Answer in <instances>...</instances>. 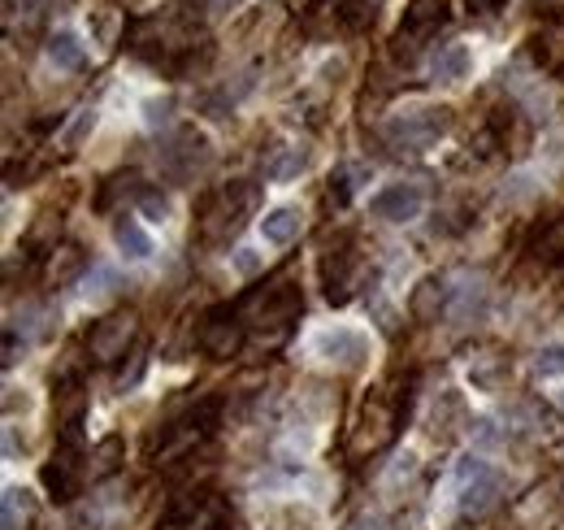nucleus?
<instances>
[{
    "label": "nucleus",
    "instance_id": "9",
    "mask_svg": "<svg viewBox=\"0 0 564 530\" xmlns=\"http://www.w3.org/2000/svg\"><path fill=\"white\" fill-rule=\"evenodd\" d=\"M209 139L200 131H179L165 148H161V170L170 178H196L205 165H209Z\"/></svg>",
    "mask_w": 564,
    "mask_h": 530
},
{
    "label": "nucleus",
    "instance_id": "26",
    "mask_svg": "<svg viewBox=\"0 0 564 530\" xmlns=\"http://www.w3.org/2000/svg\"><path fill=\"white\" fill-rule=\"evenodd\" d=\"M170 122H174V104H170L165 96L144 100V126H148V131H165Z\"/></svg>",
    "mask_w": 564,
    "mask_h": 530
},
{
    "label": "nucleus",
    "instance_id": "3",
    "mask_svg": "<svg viewBox=\"0 0 564 530\" xmlns=\"http://www.w3.org/2000/svg\"><path fill=\"white\" fill-rule=\"evenodd\" d=\"M504 496V474L495 466H487L482 457H461L456 466V509L465 518H487Z\"/></svg>",
    "mask_w": 564,
    "mask_h": 530
},
{
    "label": "nucleus",
    "instance_id": "4",
    "mask_svg": "<svg viewBox=\"0 0 564 530\" xmlns=\"http://www.w3.org/2000/svg\"><path fill=\"white\" fill-rule=\"evenodd\" d=\"M308 348H312L317 361H326L334 370H360L369 361V353H373L369 335L356 331V326H326V331H317L308 340Z\"/></svg>",
    "mask_w": 564,
    "mask_h": 530
},
{
    "label": "nucleus",
    "instance_id": "8",
    "mask_svg": "<svg viewBox=\"0 0 564 530\" xmlns=\"http://www.w3.org/2000/svg\"><path fill=\"white\" fill-rule=\"evenodd\" d=\"M487 305H491V287L482 274H456L447 283V318L456 326H474L487 318Z\"/></svg>",
    "mask_w": 564,
    "mask_h": 530
},
{
    "label": "nucleus",
    "instance_id": "28",
    "mask_svg": "<svg viewBox=\"0 0 564 530\" xmlns=\"http://www.w3.org/2000/svg\"><path fill=\"white\" fill-rule=\"evenodd\" d=\"M122 13L113 9V4H100V9H91V17H87V26H91V35L100 39V44H113V22H118Z\"/></svg>",
    "mask_w": 564,
    "mask_h": 530
},
{
    "label": "nucleus",
    "instance_id": "12",
    "mask_svg": "<svg viewBox=\"0 0 564 530\" xmlns=\"http://www.w3.org/2000/svg\"><path fill=\"white\" fill-rule=\"evenodd\" d=\"M244 348V322L235 313H209L200 326V353L213 361H231Z\"/></svg>",
    "mask_w": 564,
    "mask_h": 530
},
{
    "label": "nucleus",
    "instance_id": "20",
    "mask_svg": "<svg viewBox=\"0 0 564 530\" xmlns=\"http://www.w3.org/2000/svg\"><path fill=\"white\" fill-rule=\"evenodd\" d=\"M308 161H312V148H304V144H295V148H282L279 161H270L266 178H270V183H291V178H299V174L308 170Z\"/></svg>",
    "mask_w": 564,
    "mask_h": 530
},
{
    "label": "nucleus",
    "instance_id": "1",
    "mask_svg": "<svg viewBox=\"0 0 564 530\" xmlns=\"http://www.w3.org/2000/svg\"><path fill=\"white\" fill-rule=\"evenodd\" d=\"M447 131H452V109L447 104H413V109L391 113L387 126H382V135H387V144L395 152H426Z\"/></svg>",
    "mask_w": 564,
    "mask_h": 530
},
{
    "label": "nucleus",
    "instance_id": "27",
    "mask_svg": "<svg viewBox=\"0 0 564 530\" xmlns=\"http://www.w3.org/2000/svg\"><path fill=\"white\" fill-rule=\"evenodd\" d=\"M504 374H508V370H504L500 361H482V366H474V370H469V383H474L478 392H500Z\"/></svg>",
    "mask_w": 564,
    "mask_h": 530
},
{
    "label": "nucleus",
    "instance_id": "31",
    "mask_svg": "<svg viewBox=\"0 0 564 530\" xmlns=\"http://www.w3.org/2000/svg\"><path fill=\"white\" fill-rule=\"evenodd\" d=\"M96 126V109H78V118H74V126L65 131V148H78L83 144V135Z\"/></svg>",
    "mask_w": 564,
    "mask_h": 530
},
{
    "label": "nucleus",
    "instance_id": "15",
    "mask_svg": "<svg viewBox=\"0 0 564 530\" xmlns=\"http://www.w3.org/2000/svg\"><path fill=\"white\" fill-rule=\"evenodd\" d=\"M299 231H304V213H299V205H274V209H266V213H261V239H266L270 248H286V244H295V239H299Z\"/></svg>",
    "mask_w": 564,
    "mask_h": 530
},
{
    "label": "nucleus",
    "instance_id": "5",
    "mask_svg": "<svg viewBox=\"0 0 564 530\" xmlns=\"http://www.w3.org/2000/svg\"><path fill=\"white\" fill-rule=\"evenodd\" d=\"M421 213H426V187L413 183V178L382 183V187L369 196V218H378V222L404 226V222H417Z\"/></svg>",
    "mask_w": 564,
    "mask_h": 530
},
{
    "label": "nucleus",
    "instance_id": "34",
    "mask_svg": "<svg viewBox=\"0 0 564 530\" xmlns=\"http://www.w3.org/2000/svg\"><path fill=\"white\" fill-rule=\"evenodd\" d=\"M561 409H564V387H561Z\"/></svg>",
    "mask_w": 564,
    "mask_h": 530
},
{
    "label": "nucleus",
    "instance_id": "22",
    "mask_svg": "<svg viewBox=\"0 0 564 530\" xmlns=\"http://www.w3.org/2000/svg\"><path fill=\"white\" fill-rule=\"evenodd\" d=\"M535 374H539V379H561L564 374V340L543 344V348L535 353Z\"/></svg>",
    "mask_w": 564,
    "mask_h": 530
},
{
    "label": "nucleus",
    "instance_id": "24",
    "mask_svg": "<svg viewBox=\"0 0 564 530\" xmlns=\"http://www.w3.org/2000/svg\"><path fill=\"white\" fill-rule=\"evenodd\" d=\"M113 287H122V279H118V270L113 266H91V274H87V300H100V296H109Z\"/></svg>",
    "mask_w": 564,
    "mask_h": 530
},
{
    "label": "nucleus",
    "instance_id": "16",
    "mask_svg": "<svg viewBox=\"0 0 564 530\" xmlns=\"http://www.w3.org/2000/svg\"><path fill=\"white\" fill-rule=\"evenodd\" d=\"M113 244H118V252H122L126 261H148V257L157 252L152 235H148V231H144V222H139V218H131V213H122V218L113 222Z\"/></svg>",
    "mask_w": 564,
    "mask_h": 530
},
{
    "label": "nucleus",
    "instance_id": "6",
    "mask_svg": "<svg viewBox=\"0 0 564 530\" xmlns=\"http://www.w3.org/2000/svg\"><path fill=\"white\" fill-rule=\"evenodd\" d=\"M447 26V0H408L404 22L395 30V52L413 57L421 44H430L439 30Z\"/></svg>",
    "mask_w": 564,
    "mask_h": 530
},
{
    "label": "nucleus",
    "instance_id": "18",
    "mask_svg": "<svg viewBox=\"0 0 564 530\" xmlns=\"http://www.w3.org/2000/svg\"><path fill=\"white\" fill-rule=\"evenodd\" d=\"M413 313L421 322H434L439 313H447V283L443 279H426L417 292H413Z\"/></svg>",
    "mask_w": 564,
    "mask_h": 530
},
{
    "label": "nucleus",
    "instance_id": "7",
    "mask_svg": "<svg viewBox=\"0 0 564 530\" xmlns=\"http://www.w3.org/2000/svg\"><path fill=\"white\" fill-rule=\"evenodd\" d=\"M356 270H360V257L352 252L347 239L330 244L321 252V287H326V300L330 305H347L352 292H356Z\"/></svg>",
    "mask_w": 564,
    "mask_h": 530
},
{
    "label": "nucleus",
    "instance_id": "13",
    "mask_svg": "<svg viewBox=\"0 0 564 530\" xmlns=\"http://www.w3.org/2000/svg\"><path fill=\"white\" fill-rule=\"evenodd\" d=\"M44 57L57 74H83L87 70V44L74 30H52L44 44Z\"/></svg>",
    "mask_w": 564,
    "mask_h": 530
},
{
    "label": "nucleus",
    "instance_id": "2",
    "mask_svg": "<svg viewBox=\"0 0 564 530\" xmlns=\"http://www.w3.org/2000/svg\"><path fill=\"white\" fill-rule=\"evenodd\" d=\"M248 209H257V183H248V178H240V183H231V187H218V192H209L205 196V205H200V218H196V231H200V239H222V235H231V231H240V222H244V213Z\"/></svg>",
    "mask_w": 564,
    "mask_h": 530
},
{
    "label": "nucleus",
    "instance_id": "14",
    "mask_svg": "<svg viewBox=\"0 0 564 530\" xmlns=\"http://www.w3.org/2000/svg\"><path fill=\"white\" fill-rule=\"evenodd\" d=\"M430 74H434V83H443V87H456V83H465L469 74H474V48L469 44H443L439 52H434V61H430Z\"/></svg>",
    "mask_w": 564,
    "mask_h": 530
},
{
    "label": "nucleus",
    "instance_id": "10",
    "mask_svg": "<svg viewBox=\"0 0 564 530\" xmlns=\"http://www.w3.org/2000/svg\"><path fill=\"white\" fill-rule=\"evenodd\" d=\"M83 488V461H78V440H61V448L52 453V461L44 466V492L52 501H74Z\"/></svg>",
    "mask_w": 564,
    "mask_h": 530
},
{
    "label": "nucleus",
    "instance_id": "33",
    "mask_svg": "<svg viewBox=\"0 0 564 530\" xmlns=\"http://www.w3.org/2000/svg\"><path fill=\"white\" fill-rule=\"evenodd\" d=\"M469 4H474V13H500L508 0H469Z\"/></svg>",
    "mask_w": 564,
    "mask_h": 530
},
{
    "label": "nucleus",
    "instance_id": "32",
    "mask_svg": "<svg viewBox=\"0 0 564 530\" xmlns=\"http://www.w3.org/2000/svg\"><path fill=\"white\" fill-rule=\"evenodd\" d=\"M347 530H387V518L382 514H365V518H356Z\"/></svg>",
    "mask_w": 564,
    "mask_h": 530
},
{
    "label": "nucleus",
    "instance_id": "21",
    "mask_svg": "<svg viewBox=\"0 0 564 530\" xmlns=\"http://www.w3.org/2000/svg\"><path fill=\"white\" fill-rule=\"evenodd\" d=\"M356 178H365V170H360V165H343V170H334V174H330V205H334V209H343V205L356 196V187H360Z\"/></svg>",
    "mask_w": 564,
    "mask_h": 530
},
{
    "label": "nucleus",
    "instance_id": "23",
    "mask_svg": "<svg viewBox=\"0 0 564 530\" xmlns=\"http://www.w3.org/2000/svg\"><path fill=\"white\" fill-rule=\"evenodd\" d=\"M30 518V496L22 488H4V530H17Z\"/></svg>",
    "mask_w": 564,
    "mask_h": 530
},
{
    "label": "nucleus",
    "instance_id": "19",
    "mask_svg": "<svg viewBox=\"0 0 564 530\" xmlns=\"http://www.w3.org/2000/svg\"><path fill=\"white\" fill-rule=\"evenodd\" d=\"M378 13H382V0H339V9H334V17L347 26V30H369L373 22H378Z\"/></svg>",
    "mask_w": 564,
    "mask_h": 530
},
{
    "label": "nucleus",
    "instance_id": "17",
    "mask_svg": "<svg viewBox=\"0 0 564 530\" xmlns=\"http://www.w3.org/2000/svg\"><path fill=\"white\" fill-rule=\"evenodd\" d=\"M205 492H183V496H174L170 505H165V514L157 518V530H196L200 522V514H205Z\"/></svg>",
    "mask_w": 564,
    "mask_h": 530
},
{
    "label": "nucleus",
    "instance_id": "25",
    "mask_svg": "<svg viewBox=\"0 0 564 530\" xmlns=\"http://www.w3.org/2000/svg\"><path fill=\"white\" fill-rule=\"evenodd\" d=\"M139 213H144L148 222H170V196L157 192V187H144V192H139Z\"/></svg>",
    "mask_w": 564,
    "mask_h": 530
},
{
    "label": "nucleus",
    "instance_id": "30",
    "mask_svg": "<svg viewBox=\"0 0 564 530\" xmlns=\"http://www.w3.org/2000/svg\"><path fill=\"white\" fill-rule=\"evenodd\" d=\"M231 261H235V270H240L244 279H253V274H261V266H266V257H261V248H253V244H244V248H235V252H231Z\"/></svg>",
    "mask_w": 564,
    "mask_h": 530
},
{
    "label": "nucleus",
    "instance_id": "29",
    "mask_svg": "<svg viewBox=\"0 0 564 530\" xmlns=\"http://www.w3.org/2000/svg\"><path fill=\"white\" fill-rule=\"evenodd\" d=\"M413 474H417V453H413V448H404V453L395 457V466L387 470V479H382V483H387V488H400V483H408Z\"/></svg>",
    "mask_w": 564,
    "mask_h": 530
},
{
    "label": "nucleus",
    "instance_id": "11",
    "mask_svg": "<svg viewBox=\"0 0 564 530\" xmlns=\"http://www.w3.org/2000/svg\"><path fill=\"white\" fill-rule=\"evenodd\" d=\"M135 335H139V318L135 313H113V318L96 322V331H91V357L109 366V361L126 357V348H131Z\"/></svg>",
    "mask_w": 564,
    "mask_h": 530
}]
</instances>
